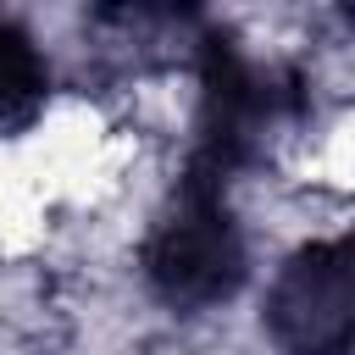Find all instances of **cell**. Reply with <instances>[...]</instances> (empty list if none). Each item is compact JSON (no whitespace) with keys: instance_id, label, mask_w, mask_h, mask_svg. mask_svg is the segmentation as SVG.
I'll return each mask as SVG.
<instances>
[{"instance_id":"3957f363","label":"cell","mask_w":355,"mask_h":355,"mask_svg":"<svg viewBox=\"0 0 355 355\" xmlns=\"http://www.w3.org/2000/svg\"><path fill=\"white\" fill-rule=\"evenodd\" d=\"M266 333L283 355H344L355 338V272L344 239H316L283 261L266 294Z\"/></svg>"},{"instance_id":"6da1fadb","label":"cell","mask_w":355,"mask_h":355,"mask_svg":"<svg viewBox=\"0 0 355 355\" xmlns=\"http://www.w3.org/2000/svg\"><path fill=\"white\" fill-rule=\"evenodd\" d=\"M139 266H144L150 294L172 311H211L233 300L250 272V250L222 200V183L189 172L178 200L155 216L139 250Z\"/></svg>"},{"instance_id":"277c9868","label":"cell","mask_w":355,"mask_h":355,"mask_svg":"<svg viewBox=\"0 0 355 355\" xmlns=\"http://www.w3.org/2000/svg\"><path fill=\"white\" fill-rule=\"evenodd\" d=\"M50 100V61L17 17H0V133L28 128Z\"/></svg>"},{"instance_id":"7a4b0ae2","label":"cell","mask_w":355,"mask_h":355,"mask_svg":"<svg viewBox=\"0 0 355 355\" xmlns=\"http://www.w3.org/2000/svg\"><path fill=\"white\" fill-rule=\"evenodd\" d=\"M294 105H300V89L288 72L261 67L227 33H205L200 39V122H194L200 139H194L189 172L222 183V172L244 166Z\"/></svg>"}]
</instances>
